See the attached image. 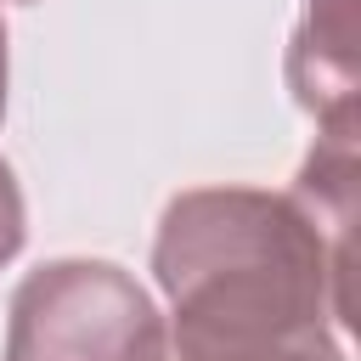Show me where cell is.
Listing matches in <instances>:
<instances>
[{
    "mask_svg": "<svg viewBox=\"0 0 361 361\" xmlns=\"http://www.w3.org/2000/svg\"><path fill=\"white\" fill-rule=\"evenodd\" d=\"M0 118H6V23H0Z\"/></svg>",
    "mask_w": 361,
    "mask_h": 361,
    "instance_id": "5",
    "label": "cell"
},
{
    "mask_svg": "<svg viewBox=\"0 0 361 361\" xmlns=\"http://www.w3.org/2000/svg\"><path fill=\"white\" fill-rule=\"evenodd\" d=\"M23 237H28V220H23V192H17L11 164L0 158V265H11V259H17Z\"/></svg>",
    "mask_w": 361,
    "mask_h": 361,
    "instance_id": "4",
    "label": "cell"
},
{
    "mask_svg": "<svg viewBox=\"0 0 361 361\" xmlns=\"http://www.w3.org/2000/svg\"><path fill=\"white\" fill-rule=\"evenodd\" d=\"M355 39H361L355 0H305L288 45V85L299 107L322 124V135L355 130V68H361Z\"/></svg>",
    "mask_w": 361,
    "mask_h": 361,
    "instance_id": "3",
    "label": "cell"
},
{
    "mask_svg": "<svg viewBox=\"0 0 361 361\" xmlns=\"http://www.w3.org/2000/svg\"><path fill=\"white\" fill-rule=\"evenodd\" d=\"M6 361H164V316L124 265L51 259L11 293Z\"/></svg>",
    "mask_w": 361,
    "mask_h": 361,
    "instance_id": "2",
    "label": "cell"
},
{
    "mask_svg": "<svg viewBox=\"0 0 361 361\" xmlns=\"http://www.w3.org/2000/svg\"><path fill=\"white\" fill-rule=\"evenodd\" d=\"M164 361H344L350 243L293 192L197 186L152 237Z\"/></svg>",
    "mask_w": 361,
    "mask_h": 361,
    "instance_id": "1",
    "label": "cell"
}]
</instances>
